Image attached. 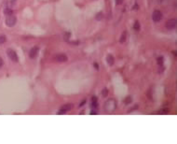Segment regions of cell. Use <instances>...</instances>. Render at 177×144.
Segmentation results:
<instances>
[{
	"label": "cell",
	"instance_id": "cell-1",
	"mask_svg": "<svg viewBox=\"0 0 177 144\" xmlns=\"http://www.w3.org/2000/svg\"><path fill=\"white\" fill-rule=\"evenodd\" d=\"M104 109H105L106 111L109 112V113L115 111V110L117 109V102H116V100L113 99V98L108 99L107 101L105 102V104H104Z\"/></svg>",
	"mask_w": 177,
	"mask_h": 144
},
{
	"label": "cell",
	"instance_id": "cell-2",
	"mask_svg": "<svg viewBox=\"0 0 177 144\" xmlns=\"http://www.w3.org/2000/svg\"><path fill=\"white\" fill-rule=\"evenodd\" d=\"M72 109H73V105H72V104H70V103L64 104V105H63V106L61 107L60 111H58V114H64V113H66V112L70 111Z\"/></svg>",
	"mask_w": 177,
	"mask_h": 144
},
{
	"label": "cell",
	"instance_id": "cell-3",
	"mask_svg": "<svg viewBox=\"0 0 177 144\" xmlns=\"http://www.w3.org/2000/svg\"><path fill=\"white\" fill-rule=\"evenodd\" d=\"M162 17H163V15H162V12L160 11H157V10H156V11H153V14H152V19H153V21L155 22H157L161 21Z\"/></svg>",
	"mask_w": 177,
	"mask_h": 144
},
{
	"label": "cell",
	"instance_id": "cell-4",
	"mask_svg": "<svg viewBox=\"0 0 177 144\" xmlns=\"http://www.w3.org/2000/svg\"><path fill=\"white\" fill-rule=\"evenodd\" d=\"M176 24H177L176 19H174V18L169 19V20L166 22V28L167 29H169V30H172V29H174V28L176 27Z\"/></svg>",
	"mask_w": 177,
	"mask_h": 144
},
{
	"label": "cell",
	"instance_id": "cell-5",
	"mask_svg": "<svg viewBox=\"0 0 177 144\" xmlns=\"http://www.w3.org/2000/svg\"><path fill=\"white\" fill-rule=\"evenodd\" d=\"M7 54H8V56H9L13 62H17V61H18V54H16V52L15 51H13L12 49H9V50L7 51Z\"/></svg>",
	"mask_w": 177,
	"mask_h": 144
},
{
	"label": "cell",
	"instance_id": "cell-6",
	"mask_svg": "<svg viewBox=\"0 0 177 144\" xmlns=\"http://www.w3.org/2000/svg\"><path fill=\"white\" fill-rule=\"evenodd\" d=\"M16 22H17V18H16L15 16H12V15L9 16L8 17V19L6 20V24L10 27L14 26L16 24Z\"/></svg>",
	"mask_w": 177,
	"mask_h": 144
},
{
	"label": "cell",
	"instance_id": "cell-7",
	"mask_svg": "<svg viewBox=\"0 0 177 144\" xmlns=\"http://www.w3.org/2000/svg\"><path fill=\"white\" fill-rule=\"evenodd\" d=\"M54 60L57 61L59 63H63V62H66L68 60V57L66 54H57L55 57H54Z\"/></svg>",
	"mask_w": 177,
	"mask_h": 144
},
{
	"label": "cell",
	"instance_id": "cell-8",
	"mask_svg": "<svg viewBox=\"0 0 177 144\" xmlns=\"http://www.w3.org/2000/svg\"><path fill=\"white\" fill-rule=\"evenodd\" d=\"M38 51H39V48H38L37 46L33 47V48L30 50V52H29V56H30V58H32V59L36 58V56H37V54H38Z\"/></svg>",
	"mask_w": 177,
	"mask_h": 144
},
{
	"label": "cell",
	"instance_id": "cell-9",
	"mask_svg": "<svg viewBox=\"0 0 177 144\" xmlns=\"http://www.w3.org/2000/svg\"><path fill=\"white\" fill-rule=\"evenodd\" d=\"M91 107L93 110H96L98 108V98L96 96H92L91 98Z\"/></svg>",
	"mask_w": 177,
	"mask_h": 144
},
{
	"label": "cell",
	"instance_id": "cell-10",
	"mask_svg": "<svg viewBox=\"0 0 177 144\" xmlns=\"http://www.w3.org/2000/svg\"><path fill=\"white\" fill-rule=\"evenodd\" d=\"M106 62H107V64L109 65V66H113L115 63V59H114V57H113V55L108 54L107 57H106Z\"/></svg>",
	"mask_w": 177,
	"mask_h": 144
},
{
	"label": "cell",
	"instance_id": "cell-11",
	"mask_svg": "<svg viewBox=\"0 0 177 144\" xmlns=\"http://www.w3.org/2000/svg\"><path fill=\"white\" fill-rule=\"evenodd\" d=\"M126 39H127V32L124 31V32L121 34V36H120L119 42L120 43H124L126 41Z\"/></svg>",
	"mask_w": 177,
	"mask_h": 144
},
{
	"label": "cell",
	"instance_id": "cell-12",
	"mask_svg": "<svg viewBox=\"0 0 177 144\" xmlns=\"http://www.w3.org/2000/svg\"><path fill=\"white\" fill-rule=\"evenodd\" d=\"M6 41H7V37H6L5 35L1 34L0 35V44H4Z\"/></svg>",
	"mask_w": 177,
	"mask_h": 144
},
{
	"label": "cell",
	"instance_id": "cell-13",
	"mask_svg": "<svg viewBox=\"0 0 177 144\" xmlns=\"http://www.w3.org/2000/svg\"><path fill=\"white\" fill-rule=\"evenodd\" d=\"M133 28L135 29L136 31H139V30H140V22H139L138 21H135L134 25H133Z\"/></svg>",
	"mask_w": 177,
	"mask_h": 144
},
{
	"label": "cell",
	"instance_id": "cell-14",
	"mask_svg": "<svg viewBox=\"0 0 177 144\" xmlns=\"http://www.w3.org/2000/svg\"><path fill=\"white\" fill-rule=\"evenodd\" d=\"M4 13H5L6 15H8V16H10V15H12L13 11H11L10 9H6L5 11H4Z\"/></svg>",
	"mask_w": 177,
	"mask_h": 144
},
{
	"label": "cell",
	"instance_id": "cell-15",
	"mask_svg": "<svg viewBox=\"0 0 177 144\" xmlns=\"http://www.w3.org/2000/svg\"><path fill=\"white\" fill-rule=\"evenodd\" d=\"M132 101V97L131 96H127L125 99H124V103L125 104H130Z\"/></svg>",
	"mask_w": 177,
	"mask_h": 144
},
{
	"label": "cell",
	"instance_id": "cell-16",
	"mask_svg": "<svg viewBox=\"0 0 177 144\" xmlns=\"http://www.w3.org/2000/svg\"><path fill=\"white\" fill-rule=\"evenodd\" d=\"M102 96H104V97H105V96H108V89H107V88H104V89H103V91H102Z\"/></svg>",
	"mask_w": 177,
	"mask_h": 144
},
{
	"label": "cell",
	"instance_id": "cell-17",
	"mask_svg": "<svg viewBox=\"0 0 177 144\" xmlns=\"http://www.w3.org/2000/svg\"><path fill=\"white\" fill-rule=\"evenodd\" d=\"M103 18H104V14H103L102 12H99V13L96 15V20H98V21H101Z\"/></svg>",
	"mask_w": 177,
	"mask_h": 144
},
{
	"label": "cell",
	"instance_id": "cell-18",
	"mask_svg": "<svg viewBox=\"0 0 177 144\" xmlns=\"http://www.w3.org/2000/svg\"><path fill=\"white\" fill-rule=\"evenodd\" d=\"M70 37H71V34L68 32V33H65L64 34V36H63V39L65 40V41H68V39L70 38Z\"/></svg>",
	"mask_w": 177,
	"mask_h": 144
},
{
	"label": "cell",
	"instance_id": "cell-19",
	"mask_svg": "<svg viewBox=\"0 0 177 144\" xmlns=\"http://www.w3.org/2000/svg\"><path fill=\"white\" fill-rule=\"evenodd\" d=\"M157 64H158V66H162V64H163V57L162 56H159L157 58Z\"/></svg>",
	"mask_w": 177,
	"mask_h": 144
},
{
	"label": "cell",
	"instance_id": "cell-20",
	"mask_svg": "<svg viewBox=\"0 0 177 144\" xmlns=\"http://www.w3.org/2000/svg\"><path fill=\"white\" fill-rule=\"evenodd\" d=\"M123 1H124V0H116V4H117V5H120V4L123 3Z\"/></svg>",
	"mask_w": 177,
	"mask_h": 144
},
{
	"label": "cell",
	"instance_id": "cell-21",
	"mask_svg": "<svg viewBox=\"0 0 177 144\" xmlns=\"http://www.w3.org/2000/svg\"><path fill=\"white\" fill-rule=\"evenodd\" d=\"M3 65H4V61H3V59L0 57V68L3 66Z\"/></svg>",
	"mask_w": 177,
	"mask_h": 144
},
{
	"label": "cell",
	"instance_id": "cell-22",
	"mask_svg": "<svg viewBox=\"0 0 177 144\" xmlns=\"http://www.w3.org/2000/svg\"><path fill=\"white\" fill-rule=\"evenodd\" d=\"M93 66H94V67H95L96 69H99V65L97 64V63H94Z\"/></svg>",
	"mask_w": 177,
	"mask_h": 144
},
{
	"label": "cell",
	"instance_id": "cell-23",
	"mask_svg": "<svg viewBox=\"0 0 177 144\" xmlns=\"http://www.w3.org/2000/svg\"><path fill=\"white\" fill-rule=\"evenodd\" d=\"M85 103H86V100H85V99H84V100H82V102H81V103H80V105H79V107H81V106H83L84 104H85Z\"/></svg>",
	"mask_w": 177,
	"mask_h": 144
},
{
	"label": "cell",
	"instance_id": "cell-24",
	"mask_svg": "<svg viewBox=\"0 0 177 144\" xmlns=\"http://www.w3.org/2000/svg\"><path fill=\"white\" fill-rule=\"evenodd\" d=\"M98 112L97 111H90V114H97Z\"/></svg>",
	"mask_w": 177,
	"mask_h": 144
},
{
	"label": "cell",
	"instance_id": "cell-25",
	"mask_svg": "<svg viewBox=\"0 0 177 144\" xmlns=\"http://www.w3.org/2000/svg\"><path fill=\"white\" fill-rule=\"evenodd\" d=\"M163 1H164V0H157V2H158L159 4H161V3H162V2H163Z\"/></svg>",
	"mask_w": 177,
	"mask_h": 144
},
{
	"label": "cell",
	"instance_id": "cell-26",
	"mask_svg": "<svg viewBox=\"0 0 177 144\" xmlns=\"http://www.w3.org/2000/svg\"><path fill=\"white\" fill-rule=\"evenodd\" d=\"M15 2V0H11V3H14Z\"/></svg>",
	"mask_w": 177,
	"mask_h": 144
}]
</instances>
